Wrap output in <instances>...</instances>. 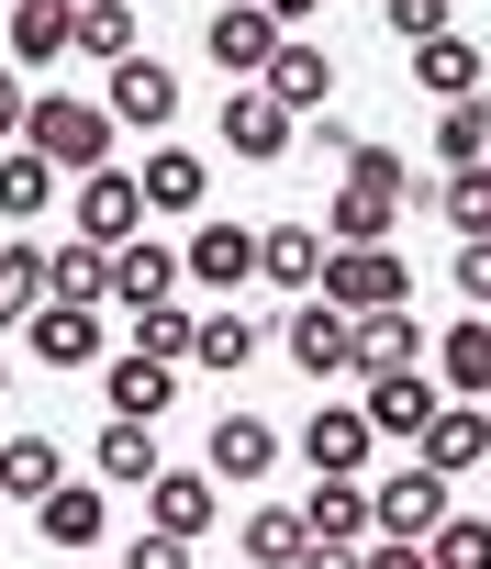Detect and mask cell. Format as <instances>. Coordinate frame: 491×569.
<instances>
[{"label":"cell","instance_id":"cell-1","mask_svg":"<svg viewBox=\"0 0 491 569\" xmlns=\"http://www.w3.org/2000/svg\"><path fill=\"white\" fill-rule=\"evenodd\" d=\"M424 190H413V157L402 146H347L335 157V212H324V234L335 246H402V212H413Z\"/></svg>","mask_w":491,"mask_h":569},{"label":"cell","instance_id":"cell-2","mask_svg":"<svg viewBox=\"0 0 491 569\" xmlns=\"http://www.w3.org/2000/svg\"><path fill=\"white\" fill-rule=\"evenodd\" d=\"M23 146H34L57 179H90V168H112V112H101V101H46V90H34Z\"/></svg>","mask_w":491,"mask_h":569},{"label":"cell","instance_id":"cell-3","mask_svg":"<svg viewBox=\"0 0 491 569\" xmlns=\"http://www.w3.org/2000/svg\"><path fill=\"white\" fill-rule=\"evenodd\" d=\"M313 291L335 302V313H391L402 291H413V268H402V246H324V279Z\"/></svg>","mask_w":491,"mask_h":569},{"label":"cell","instance_id":"cell-4","mask_svg":"<svg viewBox=\"0 0 491 569\" xmlns=\"http://www.w3.org/2000/svg\"><path fill=\"white\" fill-rule=\"evenodd\" d=\"M280 358H291L302 380H347V369H358V313H335L324 291H302L291 325H280Z\"/></svg>","mask_w":491,"mask_h":569},{"label":"cell","instance_id":"cell-5","mask_svg":"<svg viewBox=\"0 0 491 569\" xmlns=\"http://www.w3.org/2000/svg\"><path fill=\"white\" fill-rule=\"evenodd\" d=\"M101 112L112 123H134V134H168V112H179V68L168 57H112V79H101Z\"/></svg>","mask_w":491,"mask_h":569},{"label":"cell","instance_id":"cell-6","mask_svg":"<svg viewBox=\"0 0 491 569\" xmlns=\"http://www.w3.org/2000/svg\"><path fill=\"white\" fill-rule=\"evenodd\" d=\"M358 380H369V391H358V413H369V436H380V447H413V436L435 425V402H447L424 369H358Z\"/></svg>","mask_w":491,"mask_h":569},{"label":"cell","instance_id":"cell-7","mask_svg":"<svg viewBox=\"0 0 491 569\" xmlns=\"http://www.w3.org/2000/svg\"><path fill=\"white\" fill-rule=\"evenodd\" d=\"M435 513H447V480H435L424 458H402V469L369 491V536H402V547H424V536H435Z\"/></svg>","mask_w":491,"mask_h":569},{"label":"cell","instance_id":"cell-8","mask_svg":"<svg viewBox=\"0 0 491 569\" xmlns=\"http://www.w3.org/2000/svg\"><path fill=\"white\" fill-rule=\"evenodd\" d=\"M201 469H212V491L269 480V469H280V425H269V413H223V425H212V447H201Z\"/></svg>","mask_w":491,"mask_h":569},{"label":"cell","instance_id":"cell-9","mask_svg":"<svg viewBox=\"0 0 491 569\" xmlns=\"http://www.w3.org/2000/svg\"><path fill=\"white\" fill-rule=\"evenodd\" d=\"M258 90L302 123V112H324V101H335V57H324V46H302V34H280V46H269V68H258Z\"/></svg>","mask_w":491,"mask_h":569},{"label":"cell","instance_id":"cell-10","mask_svg":"<svg viewBox=\"0 0 491 569\" xmlns=\"http://www.w3.org/2000/svg\"><path fill=\"white\" fill-rule=\"evenodd\" d=\"M23 336H34V369H101V302H34Z\"/></svg>","mask_w":491,"mask_h":569},{"label":"cell","instance_id":"cell-11","mask_svg":"<svg viewBox=\"0 0 491 569\" xmlns=\"http://www.w3.org/2000/svg\"><path fill=\"white\" fill-rule=\"evenodd\" d=\"M369 458H380V436H369L358 402H324V413L302 425V469H313V480H358Z\"/></svg>","mask_w":491,"mask_h":569},{"label":"cell","instance_id":"cell-12","mask_svg":"<svg viewBox=\"0 0 491 569\" xmlns=\"http://www.w3.org/2000/svg\"><path fill=\"white\" fill-rule=\"evenodd\" d=\"M413 458H424L435 480H469V469H491V413H480V402H435V425L413 436Z\"/></svg>","mask_w":491,"mask_h":569},{"label":"cell","instance_id":"cell-13","mask_svg":"<svg viewBox=\"0 0 491 569\" xmlns=\"http://www.w3.org/2000/svg\"><path fill=\"white\" fill-rule=\"evenodd\" d=\"M212 134H223V157H246V168H269V157H280V146L302 134V123H291V112H280V101H269L258 79H246V90H234V101L212 112Z\"/></svg>","mask_w":491,"mask_h":569},{"label":"cell","instance_id":"cell-14","mask_svg":"<svg viewBox=\"0 0 491 569\" xmlns=\"http://www.w3.org/2000/svg\"><path fill=\"white\" fill-rule=\"evenodd\" d=\"M168 402H179V369H168V358H134V347H123V358H101V413L157 425Z\"/></svg>","mask_w":491,"mask_h":569},{"label":"cell","instance_id":"cell-15","mask_svg":"<svg viewBox=\"0 0 491 569\" xmlns=\"http://www.w3.org/2000/svg\"><path fill=\"white\" fill-rule=\"evenodd\" d=\"M424 358H435V391H447V402H491V313L447 325Z\"/></svg>","mask_w":491,"mask_h":569},{"label":"cell","instance_id":"cell-16","mask_svg":"<svg viewBox=\"0 0 491 569\" xmlns=\"http://www.w3.org/2000/svg\"><path fill=\"white\" fill-rule=\"evenodd\" d=\"M179 279H201V291H246V279H258V223H201L190 257H179Z\"/></svg>","mask_w":491,"mask_h":569},{"label":"cell","instance_id":"cell-17","mask_svg":"<svg viewBox=\"0 0 491 569\" xmlns=\"http://www.w3.org/2000/svg\"><path fill=\"white\" fill-rule=\"evenodd\" d=\"M324 246H335L324 223H258V279H280V291L302 302L313 279H324Z\"/></svg>","mask_w":491,"mask_h":569},{"label":"cell","instance_id":"cell-18","mask_svg":"<svg viewBox=\"0 0 491 569\" xmlns=\"http://www.w3.org/2000/svg\"><path fill=\"white\" fill-rule=\"evenodd\" d=\"M79 234H90V246H123V234H146V190H134L123 168H90V179H79Z\"/></svg>","mask_w":491,"mask_h":569},{"label":"cell","instance_id":"cell-19","mask_svg":"<svg viewBox=\"0 0 491 569\" xmlns=\"http://www.w3.org/2000/svg\"><path fill=\"white\" fill-rule=\"evenodd\" d=\"M146 525L201 547V536H212V469H157V480H146Z\"/></svg>","mask_w":491,"mask_h":569},{"label":"cell","instance_id":"cell-20","mask_svg":"<svg viewBox=\"0 0 491 569\" xmlns=\"http://www.w3.org/2000/svg\"><path fill=\"white\" fill-rule=\"evenodd\" d=\"M101 525H112V491H101V480H57V491L34 502V536H46V547H101Z\"/></svg>","mask_w":491,"mask_h":569},{"label":"cell","instance_id":"cell-21","mask_svg":"<svg viewBox=\"0 0 491 569\" xmlns=\"http://www.w3.org/2000/svg\"><path fill=\"white\" fill-rule=\"evenodd\" d=\"M57 480H68V447H57L46 425H23L12 447H0V502H23V513H34V502H46Z\"/></svg>","mask_w":491,"mask_h":569},{"label":"cell","instance_id":"cell-22","mask_svg":"<svg viewBox=\"0 0 491 569\" xmlns=\"http://www.w3.org/2000/svg\"><path fill=\"white\" fill-rule=\"evenodd\" d=\"M134 190H146V212H201V201H212V168H201L190 146H157V157L134 168Z\"/></svg>","mask_w":491,"mask_h":569},{"label":"cell","instance_id":"cell-23","mask_svg":"<svg viewBox=\"0 0 491 569\" xmlns=\"http://www.w3.org/2000/svg\"><path fill=\"white\" fill-rule=\"evenodd\" d=\"M90 458H101V480H112V491H146V480L168 469L157 425H123V413H101V447H90Z\"/></svg>","mask_w":491,"mask_h":569},{"label":"cell","instance_id":"cell-24","mask_svg":"<svg viewBox=\"0 0 491 569\" xmlns=\"http://www.w3.org/2000/svg\"><path fill=\"white\" fill-rule=\"evenodd\" d=\"M201 46H212V68H223V79H258V68H269V46H280V23H269V12H212V23H201Z\"/></svg>","mask_w":491,"mask_h":569},{"label":"cell","instance_id":"cell-25","mask_svg":"<svg viewBox=\"0 0 491 569\" xmlns=\"http://www.w3.org/2000/svg\"><path fill=\"white\" fill-rule=\"evenodd\" d=\"M46 302H112V246H90V234L46 246Z\"/></svg>","mask_w":491,"mask_h":569},{"label":"cell","instance_id":"cell-26","mask_svg":"<svg viewBox=\"0 0 491 569\" xmlns=\"http://www.w3.org/2000/svg\"><path fill=\"white\" fill-rule=\"evenodd\" d=\"M168 291H179V257H168L157 234H123V246H112V302L134 313V302H168Z\"/></svg>","mask_w":491,"mask_h":569},{"label":"cell","instance_id":"cell-27","mask_svg":"<svg viewBox=\"0 0 491 569\" xmlns=\"http://www.w3.org/2000/svg\"><path fill=\"white\" fill-rule=\"evenodd\" d=\"M424 347H435V336H424L402 302H391V313H358V369H424Z\"/></svg>","mask_w":491,"mask_h":569},{"label":"cell","instance_id":"cell-28","mask_svg":"<svg viewBox=\"0 0 491 569\" xmlns=\"http://www.w3.org/2000/svg\"><path fill=\"white\" fill-rule=\"evenodd\" d=\"M302 536H324V547H358V536H369V480H313V502H302Z\"/></svg>","mask_w":491,"mask_h":569},{"label":"cell","instance_id":"cell-29","mask_svg":"<svg viewBox=\"0 0 491 569\" xmlns=\"http://www.w3.org/2000/svg\"><path fill=\"white\" fill-rule=\"evenodd\" d=\"M46 201H57V168L34 146H0V223H34Z\"/></svg>","mask_w":491,"mask_h":569},{"label":"cell","instance_id":"cell-30","mask_svg":"<svg viewBox=\"0 0 491 569\" xmlns=\"http://www.w3.org/2000/svg\"><path fill=\"white\" fill-rule=\"evenodd\" d=\"M68 57H134V12H123V0H79V12H68Z\"/></svg>","mask_w":491,"mask_h":569},{"label":"cell","instance_id":"cell-31","mask_svg":"<svg viewBox=\"0 0 491 569\" xmlns=\"http://www.w3.org/2000/svg\"><path fill=\"white\" fill-rule=\"evenodd\" d=\"M190 358L201 369H246V358H258V325H246L234 302H212V313H190Z\"/></svg>","mask_w":491,"mask_h":569},{"label":"cell","instance_id":"cell-32","mask_svg":"<svg viewBox=\"0 0 491 569\" xmlns=\"http://www.w3.org/2000/svg\"><path fill=\"white\" fill-rule=\"evenodd\" d=\"M34 302H46V246H34V234H12V246H0V336H12Z\"/></svg>","mask_w":491,"mask_h":569},{"label":"cell","instance_id":"cell-33","mask_svg":"<svg viewBox=\"0 0 491 569\" xmlns=\"http://www.w3.org/2000/svg\"><path fill=\"white\" fill-rule=\"evenodd\" d=\"M413 79H424L435 101H469V90H480V46H469V34H435V46H413Z\"/></svg>","mask_w":491,"mask_h":569},{"label":"cell","instance_id":"cell-34","mask_svg":"<svg viewBox=\"0 0 491 569\" xmlns=\"http://www.w3.org/2000/svg\"><path fill=\"white\" fill-rule=\"evenodd\" d=\"M435 212H447V234L469 246V234H491V157L480 168H447V190H424Z\"/></svg>","mask_w":491,"mask_h":569},{"label":"cell","instance_id":"cell-35","mask_svg":"<svg viewBox=\"0 0 491 569\" xmlns=\"http://www.w3.org/2000/svg\"><path fill=\"white\" fill-rule=\"evenodd\" d=\"M424 569H491V513H435V536H424Z\"/></svg>","mask_w":491,"mask_h":569},{"label":"cell","instance_id":"cell-36","mask_svg":"<svg viewBox=\"0 0 491 569\" xmlns=\"http://www.w3.org/2000/svg\"><path fill=\"white\" fill-rule=\"evenodd\" d=\"M313 536H302V513L291 502H258V513H246V558H258V569H291Z\"/></svg>","mask_w":491,"mask_h":569},{"label":"cell","instance_id":"cell-37","mask_svg":"<svg viewBox=\"0 0 491 569\" xmlns=\"http://www.w3.org/2000/svg\"><path fill=\"white\" fill-rule=\"evenodd\" d=\"M435 157H447V168H480V157H491V101H447V112H435Z\"/></svg>","mask_w":491,"mask_h":569},{"label":"cell","instance_id":"cell-38","mask_svg":"<svg viewBox=\"0 0 491 569\" xmlns=\"http://www.w3.org/2000/svg\"><path fill=\"white\" fill-rule=\"evenodd\" d=\"M134 358H168V369H179V358H190V313H179V302H134Z\"/></svg>","mask_w":491,"mask_h":569},{"label":"cell","instance_id":"cell-39","mask_svg":"<svg viewBox=\"0 0 491 569\" xmlns=\"http://www.w3.org/2000/svg\"><path fill=\"white\" fill-rule=\"evenodd\" d=\"M68 57V12H12V68H57Z\"/></svg>","mask_w":491,"mask_h":569},{"label":"cell","instance_id":"cell-40","mask_svg":"<svg viewBox=\"0 0 491 569\" xmlns=\"http://www.w3.org/2000/svg\"><path fill=\"white\" fill-rule=\"evenodd\" d=\"M447 279H458V302H469V313H491V234H469Z\"/></svg>","mask_w":491,"mask_h":569},{"label":"cell","instance_id":"cell-41","mask_svg":"<svg viewBox=\"0 0 491 569\" xmlns=\"http://www.w3.org/2000/svg\"><path fill=\"white\" fill-rule=\"evenodd\" d=\"M23 123H34V79L0 57V146H23Z\"/></svg>","mask_w":491,"mask_h":569},{"label":"cell","instance_id":"cell-42","mask_svg":"<svg viewBox=\"0 0 491 569\" xmlns=\"http://www.w3.org/2000/svg\"><path fill=\"white\" fill-rule=\"evenodd\" d=\"M380 23H391L402 46H435V34H447V0H391V12H380Z\"/></svg>","mask_w":491,"mask_h":569},{"label":"cell","instance_id":"cell-43","mask_svg":"<svg viewBox=\"0 0 491 569\" xmlns=\"http://www.w3.org/2000/svg\"><path fill=\"white\" fill-rule=\"evenodd\" d=\"M123 569H190V536H157V525H146V536L123 547Z\"/></svg>","mask_w":491,"mask_h":569},{"label":"cell","instance_id":"cell-44","mask_svg":"<svg viewBox=\"0 0 491 569\" xmlns=\"http://www.w3.org/2000/svg\"><path fill=\"white\" fill-rule=\"evenodd\" d=\"M291 569H358V547H324V536H313V547H302Z\"/></svg>","mask_w":491,"mask_h":569},{"label":"cell","instance_id":"cell-45","mask_svg":"<svg viewBox=\"0 0 491 569\" xmlns=\"http://www.w3.org/2000/svg\"><path fill=\"white\" fill-rule=\"evenodd\" d=\"M12 12H79V0H12Z\"/></svg>","mask_w":491,"mask_h":569},{"label":"cell","instance_id":"cell-46","mask_svg":"<svg viewBox=\"0 0 491 569\" xmlns=\"http://www.w3.org/2000/svg\"><path fill=\"white\" fill-rule=\"evenodd\" d=\"M212 12H258V0H212Z\"/></svg>","mask_w":491,"mask_h":569},{"label":"cell","instance_id":"cell-47","mask_svg":"<svg viewBox=\"0 0 491 569\" xmlns=\"http://www.w3.org/2000/svg\"><path fill=\"white\" fill-rule=\"evenodd\" d=\"M0 391H12V358H0Z\"/></svg>","mask_w":491,"mask_h":569}]
</instances>
